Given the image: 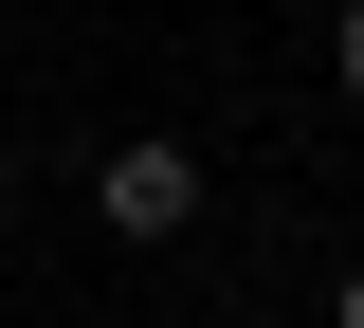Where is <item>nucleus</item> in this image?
<instances>
[{"label":"nucleus","mask_w":364,"mask_h":328,"mask_svg":"<svg viewBox=\"0 0 364 328\" xmlns=\"http://www.w3.org/2000/svg\"><path fill=\"white\" fill-rule=\"evenodd\" d=\"M200 219V164L182 146H109V237H182Z\"/></svg>","instance_id":"1"},{"label":"nucleus","mask_w":364,"mask_h":328,"mask_svg":"<svg viewBox=\"0 0 364 328\" xmlns=\"http://www.w3.org/2000/svg\"><path fill=\"white\" fill-rule=\"evenodd\" d=\"M346 92H364V0H346Z\"/></svg>","instance_id":"2"},{"label":"nucleus","mask_w":364,"mask_h":328,"mask_svg":"<svg viewBox=\"0 0 364 328\" xmlns=\"http://www.w3.org/2000/svg\"><path fill=\"white\" fill-rule=\"evenodd\" d=\"M346 328H364V274H346Z\"/></svg>","instance_id":"3"}]
</instances>
